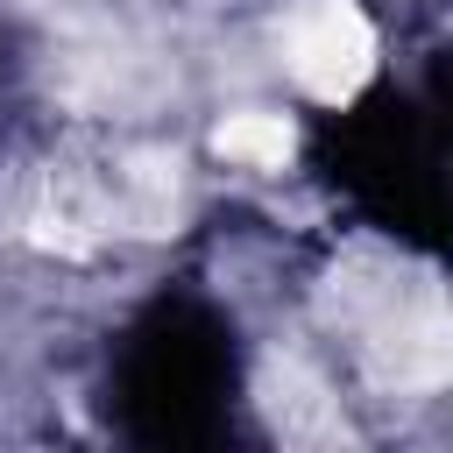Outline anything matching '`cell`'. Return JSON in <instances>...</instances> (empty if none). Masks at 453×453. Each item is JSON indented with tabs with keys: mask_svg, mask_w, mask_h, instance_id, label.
Masks as SVG:
<instances>
[{
	"mask_svg": "<svg viewBox=\"0 0 453 453\" xmlns=\"http://www.w3.org/2000/svg\"><path fill=\"white\" fill-rule=\"evenodd\" d=\"M212 149L226 163H241V170H283L290 149H297V134H290L283 113H226L219 134H212Z\"/></svg>",
	"mask_w": 453,
	"mask_h": 453,
	"instance_id": "obj_2",
	"label": "cell"
},
{
	"mask_svg": "<svg viewBox=\"0 0 453 453\" xmlns=\"http://www.w3.org/2000/svg\"><path fill=\"white\" fill-rule=\"evenodd\" d=\"M283 64L311 99L340 106L375 71V28L354 0H297L283 21Z\"/></svg>",
	"mask_w": 453,
	"mask_h": 453,
	"instance_id": "obj_1",
	"label": "cell"
}]
</instances>
